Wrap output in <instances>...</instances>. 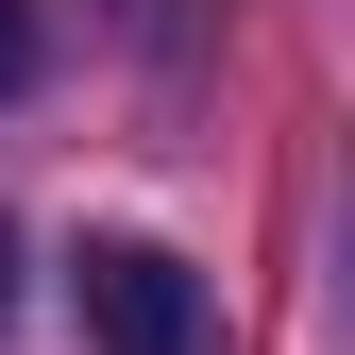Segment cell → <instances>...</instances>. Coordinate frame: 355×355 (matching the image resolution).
Returning a JSON list of instances; mask_svg holds the SVG:
<instances>
[{
  "instance_id": "cell-2",
  "label": "cell",
  "mask_w": 355,
  "mask_h": 355,
  "mask_svg": "<svg viewBox=\"0 0 355 355\" xmlns=\"http://www.w3.org/2000/svg\"><path fill=\"white\" fill-rule=\"evenodd\" d=\"M34 85V0H0V102Z\"/></svg>"
},
{
  "instance_id": "cell-3",
  "label": "cell",
  "mask_w": 355,
  "mask_h": 355,
  "mask_svg": "<svg viewBox=\"0 0 355 355\" xmlns=\"http://www.w3.org/2000/svg\"><path fill=\"white\" fill-rule=\"evenodd\" d=\"M0 322H17V220H0Z\"/></svg>"
},
{
  "instance_id": "cell-1",
  "label": "cell",
  "mask_w": 355,
  "mask_h": 355,
  "mask_svg": "<svg viewBox=\"0 0 355 355\" xmlns=\"http://www.w3.org/2000/svg\"><path fill=\"white\" fill-rule=\"evenodd\" d=\"M68 304H85V355H203V271L169 237H85Z\"/></svg>"
}]
</instances>
